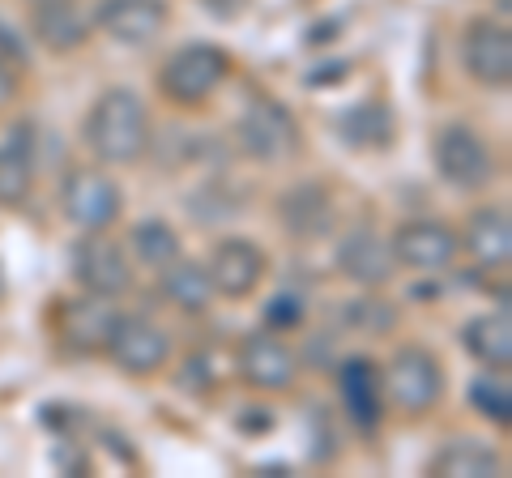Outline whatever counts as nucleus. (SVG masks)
I'll list each match as a JSON object with an SVG mask.
<instances>
[{
    "label": "nucleus",
    "mask_w": 512,
    "mask_h": 478,
    "mask_svg": "<svg viewBox=\"0 0 512 478\" xmlns=\"http://www.w3.org/2000/svg\"><path fill=\"white\" fill-rule=\"evenodd\" d=\"M30 188H35V154L26 137H13L9 146H0V205L5 210L22 205Z\"/></svg>",
    "instance_id": "5701e85b"
},
{
    "label": "nucleus",
    "mask_w": 512,
    "mask_h": 478,
    "mask_svg": "<svg viewBox=\"0 0 512 478\" xmlns=\"http://www.w3.org/2000/svg\"><path fill=\"white\" fill-rule=\"evenodd\" d=\"M338 133H342V141L350 150H384V146H393L397 120H393V111L384 103L367 99V103H355V107L342 111Z\"/></svg>",
    "instance_id": "6ab92c4d"
},
{
    "label": "nucleus",
    "mask_w": 512,
    "mask_h": 478,
    "mask_svg": "<svg viewBox=\"0 0 512 478\" xmlns=\"http://www.w3.org/2000/svg\"><path fill=\"white\" fill-rule=\"evenodd\" d=\"M227 69H231V60H227L222 47H214V43H188V47H180V52L167 56L163 73H158V90H163L171 103L192 107V103H205L222 86Z\"/></svg>",
    "instance_id": "20e7f679"
},
{
    "label": "nucleus",
    "mask_w": 512,
    "mask_h": 478,
    "mask_svg": "<svg viewBox=\"0 0 512 478\" xmlns=\"http://www.w3.org/2000/svg\"><path fill=\"white\" fill-rule=\"evenodd\" d=\"M397 321L389 304H380V299H355V304H346V325L355 329H367V333H384Z\"/></svg>",
    "instance_id": "bb28decb"
},
{
    "label": "nucleus",
    "mask_w": 512,
    "mask_h": 478,
    "mask_svg": "<svg viewBox=\"0 0 512 478\" xmlns=\"http://www.w3.org/2000/svg\"><path fill=\"white\" fill-rule=\"evenodd\" d=\"M265 325L269 329H295V325H303V299L299 295H274L265 304Z\"/></svg>",
    "instance_id": "cd10ccee"
},
{
    "label": "nucleus",
    "mask_w": 512,
    "mask_h": 478,
    "mask_svg": "<svg viewBox=\"0 0 512 478\" xmlns=\"http://www.w3.org/2000/svg\"><path fill=\"white\" fill-rule=\"evenodd\" d=\"M461 65L487 90H504L512 82V35L504 22L474 18L461 35Z\"/></svg>",
    "instance_id": "9d476101"
},
{
    "label": "nucleus",
    "mask_w": 512,
    "mask_h": 478,
    "mask_svg": "<svg viewBox=\"0 0 512 478\" xmlns=\"http://www.w3.org/2000/svg\"><path fill=\"white\" fill-rule=\"evenodd\" d=\"M73 282L94 299H120L133 286V269H128V257L116 239L90 231L73 248Z\"/></svg>",
    "instance_id": "6e6552de"
},
{
    "label": "nucleus",
    "mask_w": 512,
    "mask_h": 478,
    "mask_svg": "<svg viewBox=\"0 0 512 478\" xmlns=\"http://www.w3.org/2000/svg\"><path fill=\"white\" fill-rule=\"evenodd\" d=\"M111 316L116 312H99L94 304H69V312H64V333H69L77 346H103Z\"/></svg>",
    "instance_id": "a878e982"
},
{
    "label": "nucleus",
    "mask_w": 512,
    "mask_h": 478,
    "mask_svg": "<svg viewBox=\"0 0 512 478\" xmlns=\"http://www.w3.org/2000/svg\"><path fill=\"white\" fill-rule=\"evenodd\" d=\"M427 470L436 478H495L504 470V461H500V453L478 440H453L431 457Z\"/></svg>",
    "instance_id": "412c9836"
},
{
    "label": "nucleus",
    "mask_w": 512,
    "mask_h": 478,
    "mask_svg": "<svg viewBox=\"0 0 512 478\" xmlns=\"http://www.w3.org/2000/svg\"><path fill=\"white\" fill-rule=\"evenodd\" d=\"M167 0H99L94 22L107 39H116L124 47H146L163 35L167 26Z\"/></svg>",
    "instance_id": "4468645a"
},
{
    "label": "nucleus",
    "mask_w": 512,
    "mask_h": 478,
    "mask_svg": "<svg viewBox=\"0 0 512 478\" xmlns=\"http://www.w3.org/2000/svg\"><path fill=\"white\" fill-rule=\"evenodd\" d=\"M103 350L120 372L154 376V372H163V363L171 359V338L154 321H146V316H111Z\"/></svg>",
    "instance_id": "423d86ee"
},
{
    "label": "nucleus",
    "mask_w": 512,
    "mask_h": 478,
    "mask_svg": "<svg viewBox=\"0 0 512 478\" xmlns=\"http://www.w3.org/2000/svg\"><path fill=\"white\" fill-rule=\"evenodd\" d=\"M235 137H239V146H244V154L256 158V163H282L299 141V124L278 99L261 94V99H252L244 107Z\"/></svg>",
    "instance_id": "0eeeda50"
},
{
    "label": "nucleus",
    "mask_w": 512,
    "mask_h": 478,
    "mask_svg": "<svg viewBox=\"0 0 512 478\" xmlns=\"http://www.w3.org/2000/svg\"><path fill=\"white\" fill-rule=\"evenodd\" d=\"M338 269H342V278L359 282V286H384L397 274V261H393L389 239L359 227L338 244Z\"/></svg>",
    "instance_id": "dca6fc26"
},
{
    "label": "nucleus",
    "mask_w": 512,
    "mask_h": 478,
    "mask_svg": "<svg viewBox=\"0 0 512 478\" xmlns=\"http://www.w3.org/2000/svg\"><path fill=\"white\" fill-rule=\"evenodd\" d=\"M214 385V372L205 359H188L184 363V376H180V389H210Z\"/></svg>",
    "instance_id": "c756f323"
},
{
    "label": "nucleus",
    "mask_w": 512,
    "mask_h": 478,
    "mask_svg": "<svg viewBox=\"0 0 512 478\" xmlns=\"http://www.w3.org/2000/svg\"><path fill=\"white\" fill-rule=\"evenodd\" d=\"M35 35L52 52H73L90 35V22L82 18V9L73 0H39L35 5Z\"/></svg>",
    "instance_id": "aec40b11"
},
{
    "label": "nucleus",
    "mask_w": 512,
    "mask_h": 478,
    "mask_svg": "<svg viewBox=\"0 0 512 478\" xmlns=\"http://www.w3.org/2000/svg\"><path fill=\"white\" fill-rule=\"evenodd\" d=\"M457 239L483 269H508V261H512V214L504 205H483V210L470 214L466 231Z\"/></svg>",
    "instance_id": "f3484780"
},
{
    "label": "nucleus",
    "mask_w": 512,
    "mask_h": 478,
    "mask_svg": "<svg viewBox=\"0 0 512 478\" xmlns=\"http://www.w3.org/2000/svg\"><path fill=\"white\" fill-rule=\"evenodd\" d=\"M470 406L495 427H508V419H512V393H508L504 380H495V376L474 380L470 385Z\"/></svg>",
    "instance_id": "393cba45"
},
{
    "label": "nucleus",
    "mask_w": 512,
    "mask_h": 478,
    "mask_svg": "<svg viewBox=\"0 0 512 478\" xmlns=\"http://www.w3.org/2000/svg\"><path fill=\"white\" fill-rule=\"evenodd\" d=\"M431 158H436L440 180L457 193H483L495 180V154L470 124H444L436 133V146H431Z\"/></svg>",
    "instance_id": "f03ea898"
},
{
    "label": "nucleus",
    "mask_w": 512,
    "mask_h": 478,
    "mask_svg": "<svg viewBox=\"0 0 512 478\" xmlns=\"http://www.w3.org/2000/svg\"><path fill=\"white\" fill-rule=\"evenodd\" d=\"M128 239H133L137 261L150 265V269H163V265H171L175 257H184L180 235H175V227H171V222H163V218H141Z\"/></svg>",
    "instance_id": "b1692460"
},
{
    "label": "nucleus",
    "mask_w": 512,
    "mask_h": 478,
    "mask_svg": "<svg viewBox=\"0 0 512 478\" xmlns=\"http://www.w3.org/2000/svg\"><path fill=\"white\" fill-rule=\"evenodd\" d=\"M86 150L107 167H128L150 150V111L137 90L111 86L94 99L90 116L82 124Z\"/></svg>",
    "instance_id": "f257e3e1"
},
{
    "label": "nucleus",
    "mask_w": 512,
    "mask_h": 478,
    "mask_svg": "<svg viewBox=\"0 0 512 478\" xmlns=\"http://www.w3.org/2000/svg\"><path fill=\"white\" fill-rule=\"evenodd\" d=\"M0 60H5V65H18V60H26L22 35H18V30H13L5 18H0Z\"/></svg>",
    "instance_id": "c85d7f7f"
},
{
    "label": "nucleus",
    "mask_w": 512,
    "mask_h": 478,
    "mask_svg": "<svg viewBox=\"0 0 512 478\" xmlns=\"http://www.w3.org/2000/svg\"><path fill=\"white\" fill-rule=\"evenodd\" d=\"M120 205H124L120 184L99 167H73L60 184V210L82 231L111 227V222L120 218Z\"/></svg>",
    "instance_id": "39448f33"
},
{
    "label": "nucleus",
    "mask_w": 512,
    "mask_h": 478,
    "mask_svg": "<svg viewBox=\"0 0 512 478\" xmlns=\"http://www.w3.org/2000/svg\"><path fill=\"white\" fill-rule=\"evenodd\" d=\"M461 342H466V350L483 363V368L508 372V363H512V316H508V308L483 312V316H474V321H466Z\"/></svg>",
    "instance_id": "a211bd4d"
},
{
    "label": "nucleus",
    "mask_w": 512,
    "mask_h": 478,
    "mask_svg": "<svg viewBox=\"0 0 512 478\" xmlns=\"http://www.w3.org/2000/svg\"><path fill=\"white\" fill-rule=\"evenodd\" d=\"M210 282H214V295H227V299H248L256 286H261L265 269H269V257L265 248H256L252 239H218L210 248Z\"/></svg>",
    "instance_id": "9b49d317"
},
{
    "label": "nucleus",
    "mask_w": 512,
    "mask_h": 478,
    "mask_svg": "<svg viewBox=\"0 0 512 478\" xmlns=\"http://www.w3.org/2000/svg\"><path fill=\"white\" fill-rule=\"evenodd\" d=\"M389 248H393V261L397 265L419 269V274H436V269L457 261L461 239L440 218H410V222H402V227L393 231Z\"/></svg>",
    "instance_id": "1a4fd4ad"
},
{
    "label": "nucleus",
    "mask_w": 512,
    "mask_h": 478,
    "mask_svg": "<svg viewBox=\"0 0 512 478\" xmlns=\"http://www.w3.org/2000/svg\"><path fill=\"white\" fill-rule=\"evenodd\" d=\"M384 397L402 414H427L444 397V368L423 346H402L384 368Z\"/></svg>",
    "instance_id": "7ed1b4c3"
},
{
    "label": "nucleus",
    "mask_w": 512,
    "mask_h": 478,
    "mask_svg": "<svg viewBox=\"0 0 512 478\" xmlns=\"http://www.w3.org/2000/svg\"><path fill=\"white\" fill-rule=\"evenodd\" d=\"M158 274H163V295L180 312H205V308H210L214 282H210V269H205V265L175 257L171 265L158 269Z\"/></svg>",
    "instance_id": "4be33fe9"
},
{
    "label": "nucleus",
    "mask_w": 512,
    "mask_h": 478,
    "mask_svg": "<svg viewBox=\"0 0 512 478\" xmlns=\"http://www.w3.org/2000/svg\"><path fill=\"white\" fill-rule=\"evenodd\" d=\"M13 90H18V77H13V69L0 60V107H5L13 99Z\"/></svg>",
    "instance_id": "7c9ffc66"
},
{
    "label": "nucleus",
    "mask_w": 512,
    "mask_h": 478,
    "mask_svg": "<svg viewBox=\"0 0 512 478\" xmlns=\"http://www.w3.org/2000/svg\"><path fill=\"white\" fill-rule=\"evenodd\" d=\"M235 372L244 376V385H252V389L282 393V389L295 385L299 359L274 338V333H248L235 350Z\"/></svg>",
    "instance_id": "f8f14e48"
},
{
    "label": "nucleus",
    "mask_w": 512,
    "mask_h": 478,
    "mask_svg": "<svg viewBox=\"0 0 512 478\" xmlns=\"http://www.w3.org/2000/svg\"><path fill=\"white\" fill-rule=\"evenodd\" d=\"M338 389H342V406L355 419L359 432H376L384 423V410H389V397H384V368L367 355H350L338 372Z\"/></svg>",
    "instance_id": "ddd939ff"
},
{
    "label": "nucleus",
    "mask_w": 512,
    "mask_h": 478,
    "mask_svg": "<svg viewBox=\"0 0 512 478\" xmlns=\"http://www.w3.org/2000/svg\"><path fill=\"white\" fill-rule=\"evenodd\" d=\"M278 222L291 239H325L333 231V197L325 184L303 180L278 197Z\"/></svg>",
    "instance_id": "2eb2a0df"
}]
</instances>
